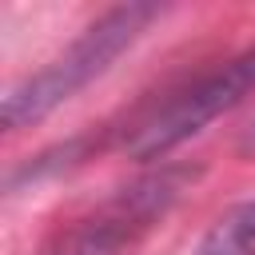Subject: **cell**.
<instances>
[{"mask_svg":"<svg viewBox=\"0 0 255 255\" xmlns=\"http://www.w3.org/2000/svg\"><path fill=\"white\" fill-rule=\"evenodd\" d=\"M251 139H255V131H251Z\"/></svg>","mask_w":255,"mask_h":255,"instance_id":"cell-6","label":"cell"},{"mask_svg":"<svg viewBox=\"0 0 255 255\" xmlns=\"http://www.w3.org/2000/svg\"><path fill=\"white\" fill-rule=\"evenodd\" d=\"M247 96H255V48L163 92V100L143 104L120 128V151L131 159H163L167 151L199 135L211 120L239 108Z\"/></svg>","mask_w":255,"mask_h":255,"instance_id":"cell-2","label":"cell"},{"mask_svg":"<svg viewBox=\"0 0 255 255\" xmlns=\"http://www.w3.org/2000/svg\"><path fill=\"white\" fill-rule=\"evenodd\" d=\"M60 255H72V251H60Z\"/></svg>","mask_w":255,"mask_h":255,"instance_id":"cell-5","label":"cell"},{"mask_svg":"<svg viewBox=\"0 0 255 255\" xmlns=\"http://www.w3.org/2000/svg\"><path fill=\"white\" fill-rule=\"evenodd\" d=\"M191 255H255V199L223 211Z\"/></svg>","mask_w":255,"mask_h":255,"instance_id":"cell-4","label":"cell"},{"mask_svg":"<svg viewBox=\"0 0 255 255\" xmlns=\"http://www.w3.org/2000/svg\"><path fill=\"white\" fill-rule=\"evenodd\" d=\"M155 12H159L155 4H120V8H108L56 60H48L40 72H32L16 88H8V96H4V128L16 131V128H28V124L44 120L64 100H72L80 88H88L96 76H104L112 68V60L139 40V32L155 20Z\"/></svg>","mask_w":255,"mask_h":255,"instance_id":"cell-1","label":"cell"},{"mask_svg":"<svg viewBox=\"0 0 255 255\" xmlns=\"http://www.w3.org/2000/svg\"><path fill=\"white\" fill-rule=\"evenodd\" d=\"M187 179H191L187 167H163V171L124 187L88 223L76 227V235L68 239V251L72 255H116L120 247H128L139 231H147L179 199Z\"/></svg>","mask_w":255,"mask_h":255,"instance_id":"cell-3","label":"cell"}]
</instances>
